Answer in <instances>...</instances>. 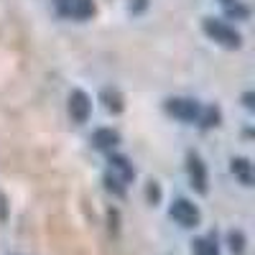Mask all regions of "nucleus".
I'll return each instance as SVG.
<instances>
[{
	"mask_svg": "<svg viewBox=\"0 0 255 255\" xmlns=\"http://www.w3.org/2000/svg\"><path fill=\"white\" fill-rule=\"evenodd\" d=\"M204 33L212 41H217L220 46H225V49H238L243 44V36L232 26H227L225 20H220V18H204Z\"/></svg>",
	"mask_w": 255,
	"mask_h": 255,
	"instance_id": "1",
	"label": "nucleus"
},
{
	"mask_svg": "<svg viewBox=\"0 0 255 255\" xmlns=\"http://www.w3.org/2000/svg\"><path fill=\"white\" fill-rule=\"evenodd\" d=\"M168 215H171V220L176 222V225H181V227H197L199 225V220H202V215H199V207L194 204V202H189V199H184V197H179V199H174L171 202V207H168Z\"/></svg>",
	"mask_w": 255,
	"mask_h": 255,
	"instance_id": "2",
	"label": "nucleus"
},
{
	"mask_svg": "<svg viewBox=\"0 0 255 255\" xmlns=\"http://www.w3.org/2000/svg\"><path fill=\"white\" fill-rule=\"evenodd\" d=\"M166 113L174 115V118H179V120H184V123H194V120H199L202 108H199L197 100L171 97V100H166Z\"/></svg>",
	"mask_w": 255,
	"mask_h": 255,
	"instance_id": "3",
	"label": "nucleus"
},
{
	"mask_svg": "<svg viewBox=\"0 0 255 255\" xmlns=\"http://www.w3.org/2000/svg\"><path fill=\"white\" fill-rule=\"evenodd\" d=\"M186 174L191 181V189L199 191V194H207L209 191V176H207V166L197 153H189L186 156Z\"/></svg>",
	"mask_w": 255,
	"mask_h": 255,
	"instance_id": "4",
	"label": "nucleus"
},
{
	"mask_svg": "<svg viewBox=\"0 0 255 255\" xmlns=\"http://www.w3.org/2000/svg\"><path fill=\"white\" fill-rule=\"evenodd\" d=\"M56 10L64 18L87 20V18L95 15V3L92 0H56Z\"/></svg>",
	"mask_w": 255,
	"mask_h": 255,
	"instance_id": "5",
	"label": "nucleus"
},
{
	"mask_svg": "<svg viewBox=\"0 0 255 255\" xmlns=\"http://www.w3.org/2000/svg\"><path fill=\"white\" fill-rule=\"evenodd\" d=\"M90 113H92V100L84 90H72L69 95V115L77 125L87 123L90 120Z\"/></svg>",
	"mask_w": 255,
	"mask_h": 255,
	"instance_id": "6",
	"label": "nucleus"
},
{
	"mask_svg": "<svg viewBox=\"0 0 255 255\" xmlns=\"http://www.w3.org/2000/svg\"><path fill=\"white\" fill-rule=\"evenodd\" d=\"M110 168H113V176L120 179L123 184H130L135 179V168L125 156H113L110 158Z\"/></svg>",
	"mask_w": 255,
	"mask_h": 255,
	"instance_id": "7",
	"label": "nucleus"
},
{
	"mask_svg": "<svg viewBox=\"0 0 255 255\" xmlns=\"http://www.w3.org/2000/svg\"><path fill=\"white\" fill-rule=\"evenodd\" d=\"M230 171L240 179L243 186H250L253 184V163L248 158H232L230 161Z\"/></svg>",
	"mask_w": 255,
	"mask_h": 255,
	"instance_id": "8",
	"label": "nucleus"
},
{
	"mask_svg": "<svg viewBox=\"0 0 255 255\" xmlns=\"http://www.w3.org/2000/svg\"><path fill=\"white\" fill-rule=\"evenodd\" d=\"M92 143H95V148H115L120 143V135H118V130H113V128H100V130H95V135H92Z\"/></svg>",
	"mask_w": 255,
	"mask_h": 255,
	"instance_id": "9",
	"label": "nucleus"
},
{
	"mask_svg": "<svg viewBox=\"0 0 255 255\" xmlns=\"http://www.w3.org/2000/svg\"><path fill=\"white\" fill-rule=\"evenodd\" d=\"M191 253L194 255H220V245L215 238H197L191 243Z\"/></svg>",
	"mask_w": 255,
	"mask_h": 255,
	"instance_id": "10",
	"label": "nucleus"
},
{
	"mask_svg": "<svg viewBox=\"0 0 255 255\" xmlns=\"http://www.w3.org/2000/svg\"><path fill=\"white\" fill-rule=\"evenodd\" d=\"M102 102H105V108H108L110 113H123V95L118 92V90H113V87H108V90H102Z\"/></svg>",
	"mask_w": 255,
	"mask_h": 255,
	"instance_id": "11",
	"label": "nucleus"
},
{
	"mask_svg": "<svg viewBox=\"0 0 255 255\" xmlns=\"http://www.w3.org/2000/svg\"><path fill=\"white\" fill-rule=\"evenodd\" d=\"M245 235H243V232L240 230H230L227 232V248H230V253L232 255H243L245 253Z\"/></svg>",
	"mask_w": 255,
	"mask_h": 255,
	"instance_id": "12",
	"label": "nucleus"
},
{
	"mask_svg": "<svg viewBox=\"0 0 255 255\" xmlns=\"http://www.w3.org/2000/svg\"><path fill=\"white\" fill-rule=\"evenodd\" d=\"M105 186H108V191H113L115 197H123V194H125V184H123L120 179H115L113 174L105 176Z\"/></svg>",
	"mask_w": 255,
	"mask_h": 255,
	"instance_id": "13",
	"label": "nucleus"
},
{
	"mask_svg": "<svg viewBox=\"0 0 255 255\" xmlns=\"http://www.w3.org/2000/svg\"><path fill=\"white\" fill-rule=\"evenodd\" d=\"M199 118H202V125H204V128L220 125V110H217V108H209V110H204V115H199Z\"/></svg>",
	"mask_w": 255,
	"mask_h": 255,
	"instance_id": "14",
	"label": "nucleus"
},
{
	"mask_svg": "<svg viewBox=\"0 0 255 255\" xmlns=\"http://www.w3.org/2000/svg\"><path fill=\"white\" fill-rule=\"evenodd\" d=\"M145 197H148V202L156 207V204L161 202V186H158L156 181H148V186H145Z\"/></svg>",
	"mask_w": 255,
	"mask_h": 255,
	"instance_id": "15",
	"label": "nucleus"
},
{
	"mask_svg": "<svg viewBox=\"0 0 255 255\" xmlns=\"http://www.w3.org/2000/svg\"><path fill=\"white\" fill-rule=\"evenodd\" d=\"M243 100H245V108H253V95H250V92H248Z\"/></svg>",
	"mask_w": 255,
	"mask_h": 255,
	"instance_id": "16",
	"label": "nucleus"
},
{
	"mask_svg": "<svg viewBox=\"0 0 255 255\" xmlns=\"http://www.w3.org/2000/svg\"><path fill=\"white\" fill-rule=\"evenodd\" d=\"M220 3H225V5H230V3H232V0H220Z\"/></svg>",
	"mask_w": 255,
	"mask_h": 255,
	"instance_id": "17",
	"label": "nucleus"
}]
</instances>
